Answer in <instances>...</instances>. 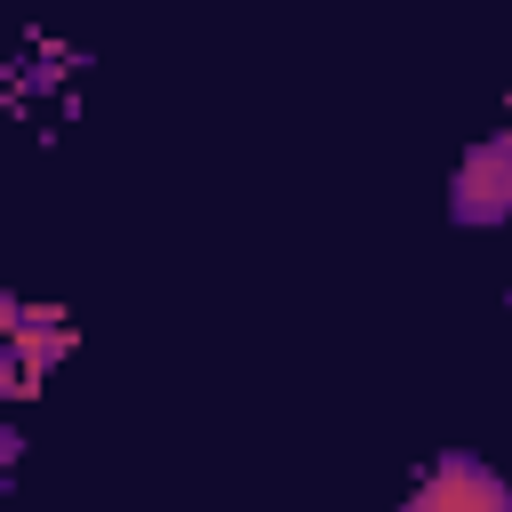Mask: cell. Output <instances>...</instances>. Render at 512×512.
<instances>
[{
	"mask_svg": "<svg viewBox=\"0 0 512 512\" xmlns=\"http://www.w3.org/2000/svg\"><path fill=\"white\" fill-rule=\"evenodd\" d=\"M448 216L472 224V232L512 224V128H504V136H480V144L456 160V176H448Z\"/></svg>",
	"mask_w": 512,
	"mask_h": 512,
	"instance_id": "obj_2",
	"label": "cell"
},
{
	"mask_svg": "<svg viewBox=\"0 0 512 512\" xmlns=\"http://www.w3.org/2000/svg\"><path fill=\"white\" fill-rule=\"evenodd\" d=\"M72 312L64 304H32V296H0V392L24 408L64 360H72Z\"/></svg>",
	"mask_w": 512,
	"mask_h": 512,
	"instance_id": "obj_1",
	"label": "cell"
},
{
	"mask_svg": "<svg viewBox=\"0 0 512 512\" xmlns=\"http://www.w3.org/2000/svg\"><path fill=\"white\" fill-rule=\"evenodd\" d=\"M400 512H512V480L480 456H432L400 496Z\"/></svg>",
	"mask_w": 512,
	"mask_h": 512,
	"instance_id": "obj_3",
	"label": "cell"
}]
</instances>
